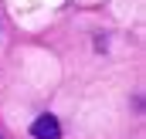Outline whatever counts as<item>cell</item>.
<instances>
[{
  "instance_id": "cell-1",
  "label": "cell",
  "mask_w": 146,
  "mask_h": 139,
  "mask_svg": "<svg viewBox=\"0 0 146 139\" xmlns=\"http://www.w3.org/2000/svg\"><path fill=\"white\" fill-rule=\"evenodd\" d=\"M31 136L34 139H58L61 136V126H58L54 115H37L34 126H31Z\"/></svg>"
}]
</instances>
